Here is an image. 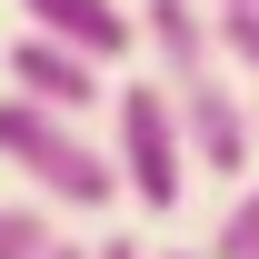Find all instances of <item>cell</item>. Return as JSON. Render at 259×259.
<instances>
[{
	"mask_svg": "<svg viewBox=\"0 0 259 259\" xmlns=\"http://www.w3.org/2000/svg\"><path fill=\"white\" fill-rule=\"evenodd\" d=\"M0 160L30 180L40 209H80V220H100L110 199H120V169H110V150H100L80 120H50V110H30V100L0 90Z\"/></svg>",
	"mask_w": 259,
	"mask_h": 259,
	"instance_id": "1",
	"label": "cell"
},
{
	"mask_svg": "<svg viewBox=\"0 0 259 259\" xmlns=\"http://www.w3.org/2000/svg\"><path fill=\"white\" fill-rule=\"evenodd\" d=\"M110 169H120V199L140 220H169L190 199V150H180V110L160 80L110 90Z\"/></svg>",
	"mask_w": 259,
	"mask_h": 259,
	"instance_id": "2",
	"label": "cell"
},
{
	"mask_svg": "<svg viewBox=\"0 0 259 259\" xmlns=\"http://www.w3.org/2000/svg\"><path fill=\"white\" fill-rule=\"evenodd\" d=\"M130 30H140V60L160 80L169 100H190L220 80V10H199V0H150V10H130Z\"/></svg>",
	"mask_w": 259,
	"mask_h": 259,
	"instance_id": "3",
	"label": "cell"
},
{
	"mask_svg": "<svg viewBox=\"0 0 259 259\" xmlns=\"http://www.w3.org/2000/svg\"><path fill=\"white\" fill-rule=\"evenodd\" d=\"M180 110V150H190V169H209V180H249L259 160V130H249V100L229 90V80H209V90L169 100Z\"/></svg>",
	"mask_w": 259,
	"mask_h": 259,
	"instance_id": "4",
	"label": "cell"
},
{
	"mask_svg": "<svg viewBox=\"0 0 259 259\" xmlns=\"http://www.w3.org/2000/svg\"><path fill=\"white\" fill-rule=\"evenodd\" d=\"M10 100H30V110H50V120H80V110H100L110 100V80H100L90 60H70L60 40H10Z\"/></svg>",
	"mask_w": 259,
	"mask_h": 259,
	"instance_id": "5",
	"label": "cell"
},
{
	"mask_svg": "<svg viewBox=\"0 0 259 259\" xmlns=\"http://www.w3.org/2000/svg\"><path fill=\"white\" fill-rule=\"evenodd\" d=\"M20 10H30V40H60L70 60H90V70H110V60L140 50L120 0H20Z\"/></svg>",
	"mask_w": 259,
	"mask_h": 259,
	"instance_id": "6",
	"label": "cell"
},
{
	"mask_svg": "<svg viewBox=\"0 0 259 259\" xmlns=\"http://www.w3.org/2000/svg\"><path fill=\"white\" fill-rule=\"evenodd\" d=\"M199 259H259V180H239L220 209V229H209V249Z\"/></svg>",
	"mask_w": 259,
	"mask_h": 259,
	"instance_id": "7",
	"label": "cell"
},
{
	"mask_svg": "<svg viewBox=\"0 0 259 259\" xmlns=\"http://www.w3.org/2000/svg\"><path fill=\"white\" fill-rule=\"evenodd\" d=\"M0 259H50V209L40 199H0Z\"/></svg>",
	"mask_w": 259,
	"mask_h": 259,
	"instance_id": "8",
	"label": "cell"
},
{
	"mask_svg": "<svg viewBox=\"0 0 259 259\" xmlns=\"http://www.w3.org/2000/svg\"><path fill=\"white\" fill-rule=\"evenodd\" d=\"M220 60L259 80V10H220Z\"/></svg>",
	"mask_w": 259,
	"mask_h": 259,
	"instance_id": "9",
	"label": "cell"
},
{
	"mask_svg": "<svg viewBox=\"0 0 259 259\" xmlns=\"http://www.w3.org/2000/svg\"><path fill=\"white\" fill-rule=\"evenodd\" d=\"M90 259H150L140 239H90Z\"/></svg>",
	"mask_w": 259,
	"mask_h": 259,
	"instance_id": "10",
	"label": "cell"
},
{
	"mask_svg": "<svg viewBox=\"0 0 259 259\" xmlns=\"http://www.w3.org/2000/svg\"><path fill=\"white\" fill-rule=\"evenodd\" d=\"M199 10H259V0H199Z\"/></svg>",
	"mask_w": 259,
	"mask_h": 259,
	"instance_id": "11",
	"label": "cell"
},
{
	"mask_svg": "<svg viewBox=\"0 0 259 259\" xmlns=\"http://www.w3.org/2000/svg\"><path fill=\"white\" fill-rule=\"evenodd\" d=\"M50 259H90V249H70V239H50Z\"/></svg>",
	"mask_w": 259,
	"mask_h": 259,
	"instance_id": "12",
	"label": "cell"
},
{
	"mask_svg": "<svg viewBox=\"0 0 259 259\" xmlns=\"http://www.w3.org/2000/svg\"><path fill=\"white\" fill-rule=\"evenodd\" d=\"M160 259H199V249H160Z\"/></svg>",
	"mask_w": 259,
	"mask_h": 259,
	"instance_id": "13",
	"label": "cell"
},
{
	"mask_svg": "<svg viewBox=\"0 0 259 259\" xmlns=\"http://www.w3.org/2000/svg\"><path fill=\"white\" fill-rule=\"evenodd\" d=\"M249 130H259V110H249Z\"/></svg>",
	"mask_w": 259,
	"mask_h": 259,
	"instance_id": "14",
	"label": "cell"
}]
</instances>
